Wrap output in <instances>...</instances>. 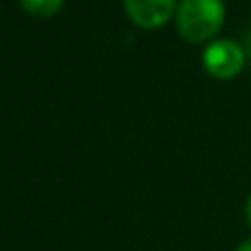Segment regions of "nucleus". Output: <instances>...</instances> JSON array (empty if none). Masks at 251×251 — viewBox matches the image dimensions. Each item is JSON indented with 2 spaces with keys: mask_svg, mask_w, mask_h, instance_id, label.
<instances>
[{
  "mask_svg": "<svg viewBox=\"0 0 251 251\" xmlns=\"http://www.w3.org/2000/svg\"><path fill=\"white\" fill-rule=\"evenodd\" d=\"M247 223L251 225V196H249V201H247Z\"/></svg>",
  "mask_w": 251,
  "mask_h": 251,
  "instance_id": "6",
  "label": "nucleus"
},
{
  "mask_svg": "<svg viewBox=\"0 0 251 251\" xmlns=\"http://www.w3.org/2000/svg\"><path fill=\"white\" fill-rule=\"evenodd\" d=\"M203 66L214 77L229 79L243 71L245 49L234 40H216L203 51Z\"/></svg>",
  "mask_w": 251,
  "mask_h": 251,
  "instance_id": "2",
  "label": "nucleus"
},
{
  "mask_svg": "<svg viewBox=\"0 0 251 251\" xmlns=\"http://www.w3.org/2000/svg\"><path fill=\"white\" fill-rule=\"evenodd\" d=\"M247 53L251 55V33H249V38H247Z\"/></svg>",
  "mask_w": 251,
  "mask_h": 251,
  "instance_id": "7",
  "label": "nucleus"
},
{
  "mask_svg": "<svg viewBox=\"0 0 251 251\" xmlns=\"http://www.w3.org/2000/svg\"><path fill=\"white\" fill-rule=\"evenodd\" d=\"M225 22L223 0H181L176 11L178 31L190 42L209 40Z\"/></svg>",
  "mask_w": 251,
  "mask_h": 251,
  "instance_id": "1",
  "label": "nucleus"
},
{
  "mask_svg": "<svg viewBox=\"0 0 251 251\" xmlns=\"http://www.w3.org/2000/svg\"><path fill=\"white\" fill-rule=\"evenodd\" d=\"M236 251H251V238L243 240V243L238 245V249H236Z\"/></svg>",
  "mask_w": 251,
  "mask_h": 251,
  "instance_id": "5",
  "label": "nucleus"
},
{
  "mask_svg": "<svg viewBox=\"0 0 251 251\" xmlns=\"http://www.w3.org/2000/svg\"><path fill=\"white\" fill-rule=\"evenodd\" d=\"M124 4L134 25L143 29H154L172 16L176 0H124Z\"/></svg>",
  "mask_w": 251,
  "mask_h": 251,
  "instance_id": "3",
  "label": "nucleus"
},
{
  "mask_svg": "<svg viewBox=\"0 0 251 251\" xmlns=\"http://www.w3.org/2000/svg\"><path fill=\"white\" fill-rule=\"evenodd\" d=\"M20 4L26 13L49 18V16H55L64 7V0H20Z\"/></svg>",
  "mask_w": 251,
  "mask_h": 251,
  "instance_id": "4",
  "label": "nucleus"
}]
</instances>
